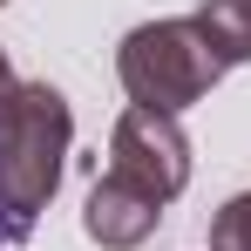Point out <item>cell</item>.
<instances>
[{
  "mask_svg": "<svg viewBox=\"0 0 251 251\" xmlns=\"http://www.w3.org/2000/svg\"><path fill=\"white\" fill-rule=\"evenodd\" d=\"M210 251H251V190H238L210 217Z\"/></svg>",
  "mask_w": 251,
  "mask_h": 251,
  "instance_id": "8992f818",
  "label": "cell"
},
{
  "mask_svg": "<svg viewBox=\"0 0 251 251\" xmlns=\"http://www.w3.org/2000/svg\"><path fill=\"white\" fill-rule=\"evenodd\" d=\"M109 170L129 176L136 190H150L156 204L183 197V183H190V136H183V123L163 116V109H136L129 102L116 116V129H109Z\"/></svg>",
  "mask_w": 251,
  "mask_h": 251,
  "instance_id": "3957f363",
  "label": "cell"
},
{
  "mask_svg": "<svg viewBox=\"0 0 251 251\" xmlns=\"http://www.w3.org/2000/svg\"><path fill=\"white\" fill-rule=\"evenodd\" d=\"M7 88H14V68H7V54H0V102H7ZM7 238H27V231H21V224L7 217V204H0V245H7Z\"/></svg>",
  "mask_w": 251,
  "mask_h": 251,
  "instance_id": "52a82bcc",
  "label": "cell"
},
{
  "mask_svg": "<svg viewBox=\"0 0 251 251\" xmlns=\"http://www.w3.org/2000/svg\"><path fill=\"white\" fill-rule=\"evenodd\" d=\"M116 75H123L136 109L183 116L190 102H204L210 88L224 82V61H217L210 34L197 27V14H183V21H143V27H129L123 48H116Z\"/></svg>",
  "mask_w": 251,
  "mask_h": 251,
  "instance_id": "7a4b0ae2",
  "label": "cell"
},
{
  "mask_svg": "<svg viewBox=\"0 0 251 251\" xmlns=\"http://www.w3.org/2000/svg\"><path fill=\"white\" fill-rule=\"evenodd\" d=\"M197 27L210 34V48H217L224 68L251 61V0H204L197 7Z\"/></svg>",
  "mask_w": 251,
  "mask_h": 251,
  "instance_id": "5b68a950",
  "label": "cell"
},
{
  "mask_svg": "<svg viewBox=\"0 0 251 251\" xmlns=\"http://www.w3.org/2000/svg\"><path fill=\"white\" fill-rule=\"evenodd\" d=\"M156 217H163V204H156L150 190H136L129 176L102 170L95 190H88V204H82V231L102 251H136L150 231H156Z\"/></svg>",
  "mask_w": 251,
  "mask_h": 251,
  "instance_id": "277c9868",
  "label": "cell"
},
{
  "mask_svg": "<svg viewBox=\"0 0 251 251\" xmlns=\"http://www.w3.org/2000/svg\"><path fill=\"white\" fill-rule=\"evenodd\" d=\"M0 7H7V0H0Z\"/></svg>",
  "mask_w": 251,
  "mask_h": 251,
  "instance_id": "ba28073f",
  "label": "cell"
},
{
  "mask_svg": "<svg viewBox=\"0 0 251 251\" xmlns=\"http://www.w3.org/2000/svg\"><path fill=\"white\" fill-rule=\"evenodd\" d=\"M68 143H75V116H68V95L54 82L7 88V102H0V204L21 231H34L41 204L54 197Z\"/></svg>",
  "mask_w": 251,
  "mask_h": 251,
  "instance_id": "6da1fadb",
  "label": "cell"
}]
</instances>
